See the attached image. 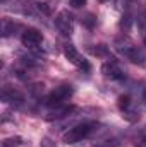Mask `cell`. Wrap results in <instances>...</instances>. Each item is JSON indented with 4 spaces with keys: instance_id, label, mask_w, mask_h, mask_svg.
I'll return each mask as SVG.
<instances>
[{
    "instance_id": "obj_6",
    "label": "cell",
    "mask_w": 146,
    "mask_h": 147,
    "mask_svg": "<svg viewBox=\"0 0 146 147\" xmlns=\"http://www.w3.org/2000/svg\"><path fill=\"white\" fill-rule=\"evenodd\" d=\"M117 106H119V110L122 111V116H124L126 120L134 121V120H138V118H139V115H136V111L132 110L131 96H127V94L119 96V99H117Z\"/></svg>"
},
{
    "instance_id": "obj_14",
    "label": "cell",
    "mask_w": 146,
    "mask_h": 147,
    "mask_svg": "<svg viewBox=\"0 0 146 147\" xmlns=\"http://www.w3.org/2000/svg\"><path fill=\"white\" fill-rule=\"evenodd\" d=\"M84 22L88 24V28H93V24L96 22V19H95L93 16H88V19H84Z\"/></svg>"
},
{
    "instance_id": "obj_2",
    "label": "cell",
    "mask_w": 146,
    "mask_h": 147,
    "mask_svg": "<svg viewBox=\"0 0 146 147\" xmlns=\"http://www.w3.org/2000/svg\"><path fill=\"white\" fill-rule=\"evenodd\" d=\"M117 50H119L129 62H132V63H136V65H145L146 63L145 53H143L138 46H134L131 41H124V43L117 41Z\"/></svg>"
},
{
    "instance_id": "obj_15",
    "label": "cell",
    "mask_w": 146,
    "mask_h": 147,
    "mask_svg": "<svg viewBox=\"0 0 146 147\" xmlns=\"http://www.w3.org/2000/svg\"><path fill=\"white\" fill-rule=\"evenodd\" d=\"M143 43L146 45V33H143Z\"/></svg>"
},
{
    "instance_id": "obj_8",
    "label": "cell",
    "mask_w": 146,
    "mask_h": 147,
    "mask_svg": "<svg viewBox=\"0 0 146 147\" xmlns=\"http://www.w3.org/2000/svg\"><path fill=\"white\" fill-rule=\"evenodd\" d=\"M102 74L110 79V80H122L124 79V72H122V69L115 63V62H105L103 65H102Z\"/></svg>"
},
{
    "instance_id": "obj_10",
    "label": "cell",
    "mask_w": 146,
    "mask_h": 147,
    "mask_svg": "<svg viewBox=\"0 0 146 147\" xmlns=\"http://www.w3.org/2000/svg\"><path fill=\"white\" fill-rule=\"evenodd\" d=\"M131 26H132V14L131 12H124L122 14V21H120V29L129 31Z\"/></svg>"
},
{
    "instance_id": "obj_4",
    "label": "cell",
    "mask_w": 146,
    "mask_h": 147,
    "mask_svg": "<svg viewBox=\"0 0 146 147\" xmlns=\"http://www.w3.org/2000/svg\"><path fill=\"white\" fill-rule=\"evenodd\" d=\"M64 55H65V58H67L72 65H76L77 69H81V70H84V72H89V69H91V67H89V62L81 57V53L76 50L74 45H65V46H64Z\"/></svg>"
},
{
    "instance_id": "obj_5",
    "label": "cell",
    "mask_w": 146,
    "mask_h": 147,
    "mask_svg": "<svg viewBox=\"0 0 146 147\" xmlns=\"http://www.w3.org/2000/svg\"><path fill=\"white\" fill-rule=\"evenodd\" d=\"M55 26L57 29L64 34V36H71L74 31V19L67 10H62L57 17H55Z\"/></svg>"
},
{
    "instance_id": "obj_7",
    "label": "cell",
    "mask_w": 146,
    "mask_h": 147,
    "mask_svg": "<svg viewBox=\"0 0 146 147\" xmlns=\"http://www.w3.org/2000/svg\"><path fill=\"white\" fill-rule=\"evenodd\" d=\"M21 41H23V45L28 46V48H36V46L41 45V41H43V34H41L38 29L29 28V29H26V31L23 33Z\"/></svg>"
},
{
    "instance_id": "obj_9",
    "label": "cell",
    "mask_w": 146,
    "mask_h": 147,
    "mask_svg": "<svg viewBox=\"0 0 146 147\" xmlns=\"http://www.w3.org/2000/svg\"><path fill=\"white\" fill-rule=\"evenodd\" d=\"M16 28H17V24H14V22L9 21V19H3V22H2V34H3V38L10 36Z\"/></svg>"
},
{
    "instance_id": "obj_1",
    "label": "cell",
    "mask_w": 146,
    "mask_h": 147,
    "mask_svg": "<svg viewBox=\"0 0 146 147\" xmlns=\"http://www.w3.org/2000/svg\"><path fill=\"white\" fill-rule=\"evenodd\" d=\"M98 128L96 123L93 121H86V123H79L72 128H69L65 134H64V142L65 144H76V142H81L83 139H88L95 130Z\"/></svg>"
},
{
    "instance_id": "obj_13",
    "label": "cell",
    "mask_w": 146,
    "mask_h": 147,
    "mask_svg": "<svg viewBox=\"0 0 146 147\" xmlns=\"http://www.w3.org/2000/svg\"><path fill=\"white\" fill-rule=\"evenodd\" d=\"M69 3L72 5L74 9H81V7H84V5H86V0H71Z\"/></svg>"
},
{
    "instance_id": "obj_12",
    "label": "cell",
    "mask_w": 146,
    "mask_h": 147,
    "mask_svg": "<svg viewBox=\"0 0 146 147\" xmlns=\"http://www.w3.org/2000/svg\"><path fill=\"white\" fill-rule=\"evenodd\" d=\"M122 5H124V12L132 14V9L138 5V0H122Z\"/></svg>"
},
{
    "instance_id": "obj_11",
    "label": "cell",
    "mask_w": 146,
    "mask_h": 147,
    "mask_svg": "<svg viewBox=\"0 0 146 147\" xmlns=\"http://www.w3.org/2000/svg\"><path fill=\"white\" fill-rule=\"evenodd\" d=\"M21 146V137H10L2 142V147H19Z\"/></svg>"
},
{
    "instance_id": "obj_3",
    "label": "cell",
    "mask_w": 146,
    "mask_h": 147,
    "mask_svg": "<svg viewBox=\"0 0 146 147\" xmlns=\"http://www.w3.org/2000/svg\"><path fill=\"white\" fill-rule=\"evenodd\" d=\"M74 94V89L72 86H59L55 87L48 96H46V105L48 106H60L64 101H67L71 96Z\"/></svg>"
}]
</instances>
